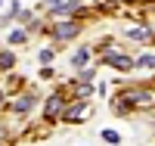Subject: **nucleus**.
I'll use <instances>...</instances> for the list:
<instances>
[{
	"label": "nucleus",
	"instance_id": "obj_1",
	"mask_svg": "<svg viewBox=\"0 0 155 146\" xmlns=\"http://www.w3.org/2000/svg\"><path fill=\"white\" fill-rule=\"evenodd\" d=\"M102 59H106L109 65H115L118 72H127V69H134V62L127 59V56H121L118 50H102Z\"/></svg>",
	"mask_w": 155,
	"mask_h": 146
},
{
	"label": "nucleus",
	"instance_id": "obj_2",
	"mask_svg": "<svg viewBox=\"0 0 155 146\" xmlns=\"http://www.w3.org/2000/svg\"><path fill=\"white\" fill-rule=\"evenodd\" d=\"M78 31H81V25H78V22H65V25H56V41H65V37H74Z\"/></svg>",
	"mask_w": 155,
	"mask_h": 146
},
{
	"label": "nucleus",
	"instance_id": "obj_3",
	"mask_svg": "<svg viewBox=\"0 0 155 146\" xmlns=\"http://www.w3.org/2000/svg\"><path fill=\"white\" fill-rule=\"evenodd\" d=\"M62 112H65L62 100H59V97H50V100H47V118H59Z\"/></svg>",
	"mask_w": 155,
	"mask_h": 146
},
{
	"label": "nucleus",
	"instance_id": "obj_4",
	"mask_svg": "<svg viewBox=\"0 0 155 146\" xmlns=\"http://www.w3.org/2000/svg\"><path fill=\"white\" fill-rule=\"evenodd\" d=\"M90 115V106H71V109H68V121H84V118Z\"/></svg>",
	"mask_w": 155,
	"mask_h": 146
},
{
	"label": "nucleus",
	"instance_id": "obj_5",
	"mask_svg": "<svg viewBox=\"0 0 155 146\" xmlns=\"http://www.w3.org/2000/svg\"><path fill=\"white\" fill-rule=\"evenodd\" d=\"M31 106H34V93H25L22 100H16V103H12V112H28Z\"/></svg>",
	"mask_w": 155,
	"mask_h": 146
},
{
	"label": "nucleus",
	"instance_id": "obj_6",
	"mask_svg": "<svg viewBox=\"0 0 155 146\" xmlns=\"http://www.w3.org/2000/svg\"><path fill=\"white\" fill-rule=\"evenodd\" d=\"M127 34H130L134 41H140V44H149V31L146 28H127Z\"/></svg>",
	"mask_w": 155,
	"mask_h": 146
},
{
	"label": "nucleus",
	"instance_id": "obj_7",
	"mask_svg": "<svg viewBox=\"0 0 155 146\" xmlns=\"http://www.w3.org/2000/svg\"><path fill=\"white\" fill-rule=\"evenodd\" d=\"M102 140H106V143H112V146H118V143H121V137L115 134V131H102Z\"/></svg>",
	"mask_w": 155,
	"mask_h": 146
},
{
	"label": "nucleus",
	"instance_id": "obj_8",
	"mask_svg": "<svg viewBox=\"0 0 155 146\" xmlns=\"http://www.w3.org/2000/svg\"><path fill=\"white\" fill-rule=\"evenodd\" d=\"M12 62H16V56H12V53H0V69H9Z\"/></svg>",
	"mask_w": 155,
	"mask_h": 146
},
{
	"label": "nucleus",
	"instance_id": "obj_9",
	"mask_svg": "<svg viewBox=\"0 0 155 146\" xmlns=\"http://www.w3.org/2000/svg\"><path fill=\"white\" fill-rule=\"evenodd\" d=\"M87 56H90L87 50H78V53H74V65H78V69H81V65L87 62Z\"/></svg>",
	"mask_w": 155,
	"mask_h": 146
},
{
	"label": "nucleus",
	"instance_id": "obj_10",
	"mask_svg": "<svg viewBox=\"0 0 155 146\" xmlns=\"http://www.w3.org/2000/svg\"><path fill=\"white\" fill-rule=\"evenodd\" d=\"M137 65H140V69H155V56H143Z\"/></svg>",
	"mask_w": 155,
	"mask_h": 146
},
{
	"label": "nucleus",
	"instance_id": "obj_11",
	"mask_svg": "<svg viewBox=\"0 0 155 146\" xmlns=\"http://www.w3.org/2000/svg\"><path fill=\"white\" fill-rule=\"evenodd\" d=\"M78 9H81V3H68V6L59 9V16H68V12H78Z\"/></svg>",
	"mask_w": 155,
	"mask_h": 146
},
{
	"label": "nucleus",
	"instance_id": "obj_12",
	"mask_svg": "<svg viewBox=\"0 0 155 146\" xmlns=\"http://www.w3.org/2000/svg\"><path fill=\"white\" fill-rule=\"evenodd\" d=\"M9 41H12V44H22V41H25V31H16V34L9 37Z\"/></svg>",
	"mask_w": 155,
	"mask_h": 146
},
{
	"label": "nucleus",
	"instance_id": "obj_13",
	"mask_svg": "<svg viewBox=\"0 0 155 146\" xmlns=\"http://www.w3.org/2000/svg\"><path fill=\"white\" fill-rule=\"evenodd\" d=\"M44 3H47V6H59V0H44Z\"/></svg>",
	"mask_w": 155,
	"mask_h": 146
}]
</instances>
